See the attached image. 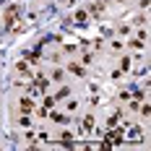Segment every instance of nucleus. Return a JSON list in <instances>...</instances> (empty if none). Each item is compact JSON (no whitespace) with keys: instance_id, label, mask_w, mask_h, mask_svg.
Segmentation results:
<instances>
[{"instance_id":"obj_2","label":"nucleus","mask_w":151,"mask_h":151,"mask_svg":"<svg viewBox=\"0 0 151 151\" xmlns=\"http://www.w3.org/2000/svg\"><path fill=\"white\" fill-rule=\"evenodd\" d=\"M21 109H24V112H31V109H34V102H31L29 96H26V99H21Z\"/></svg>"},{"instance_id":"obj_1","label":"nucleus","mask_w":151,"mask_h":151,"mask_svg":"<svg viewBox=\"0 0 151 151\" xmlns=\"http://www.w3.org/2000/svg\"><path fill=\"white\" fill-rule=\"evenodd\" d=\"M16 18H18V8H16V5H11V8L5 11V24H8V26H13Z\"/></svg>"},{"instance_id":"obj_3","label":"nucleus","mask_w":151,"mask_h":151,"mask_svg":"<svg viewBox=\"0 0 151 151\" xmlns=\"http://www.w3.org/2000/svg\"><path fill=\"white\" fill-rule=\"evenodd\" d=\"M130 138H136V141H141V138H143V133H141V128H133V130H130Z\"/></svg>"},{"instance_id":"obj_4","label":"nucleus","mask_w":151,"mask_h":151,"mask_svg":"<svg viewBox=\"0 0 151 151\" xmlns=\"http://www.w3.org/2000/svg\"><path fill=\"white\" fill-rule=\"evenodd\" d=\"M76 21H78V24H83V21H86V13H83V11H78V13H76Z\"/></svg>"}]
</instances>
